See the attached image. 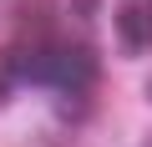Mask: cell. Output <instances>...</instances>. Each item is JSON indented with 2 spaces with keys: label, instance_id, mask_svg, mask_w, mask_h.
I'll list each match as a JSON object with an SVG mask.
<instances>
[{
  "label": "cell",
  "instance_id": "3957f363",
  "mask_svg": "<svg viewBox=\"0 0 152 147\" xmlns=\"http://www.w3.org/2000/svg\"><path fill=\"white\" fill-rule=\"evenodd\" d=\"M20 20L46 26V20H56V5H51V0H26V5H20Z\"/></svg>",
  "mask_w": 152,
  "mask_h": 147
},
{
  "label": "cell",
  "instance_id": "7a4b0ae2",
  "mask_svg": "<svg viewBox=\"0 0 152 147\" xmlns=\"http://www.w3.org/2000/svg\"><path fill=\"white\" fill-rule=\"evenodd\" d=\"M117 41L132 56L152 46V5H147V0H122V5H117Z\"/></svg>",
  "mask_w": 152,
  "mask_h": 147
},
{
  "label": "cell",
  "instance_id": "5b68a950",
  "mask_svg": "<svg viewBox=\"0 0 152 147\" xmlns=\"http://www.w3.org/2000/svg\"><path fill=\"white\" fill-rule=\"evenodd\" d=\"M147 97H152V86H147Z\"/></svg>",
  "mask_w": 152,
  "mask_h": 147
},
{
  "label": "cell",
  "instance_id": "6da1fadb",
  "mask_svg": "<svg viewBox=\"0 0 152 147\" xmlns=\"http://www.w3.org/2000/svg\"><path fill=\"white\" fill-rule=\"evenodd\" d=\"M26 76L56 91H86L102 76V56L91 46H41L26 56Z\"/></svg>",
  "mask_w": 152,
  "mask_h": 147
},
{
  "label": "cell",
  "instance_id": "277c9868",
  "mask_svg": "<svg viewBox=\"0 0 152 147\" xmlns=\"http://www.w3.org/2000/svg\"><path fill=\"white\" fill-rule=\"evenodd\" d=\"M71 10H76V15H81V20H91V15L102 10V0H71Z\"/></svg>",
  "mask_w": 152,
  "mask_h": 147
}]
</instances>
